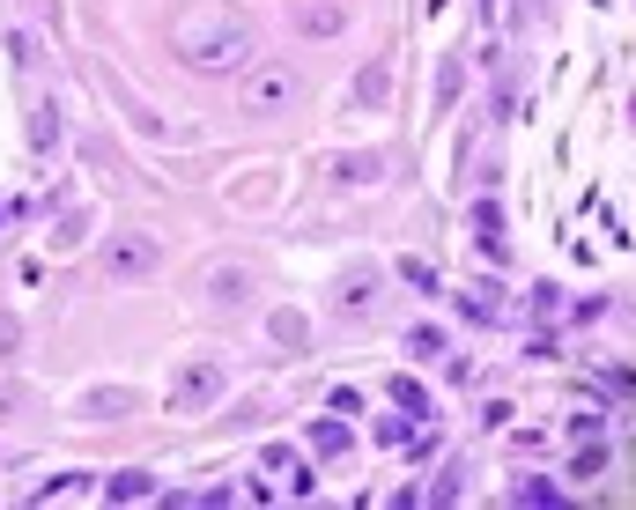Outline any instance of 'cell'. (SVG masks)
Instances as JSON below:
<instances>
[{
    "label": "cell",
    "instance_id": "obj_1",
    "mask_svg": "<svg viewBox=\"0 0 636 510\" xmlns=\"http://www.w3.org/2000/svg\"><path fill=\"white\" fill-rule=\"evenodd\" d=\"M171 52L193 74H237L259 60V37L245 15H222V8H200V15H178L171 23Z\"/></svg>",
    "mask_w": 636,
    "mask_h": 510
},
{
    "label": "cell",
    "instance_id": "obj_2",
    "mask_svg": "<svg viewBox=\"0 0 636 510\" xmlns=\"http://www.w3.org/2000/svg\"><path fill=\"white\" fill-rule=\"evenodd\" d=\"M237 111L245 119H296L304 111V74L289 60H252L245 82H237Z\"/></svg>",
    "mask_w": 636,
    "mask_h": 510
},
{
    "label": "cell",
    "instance_id": "obj_3",
    "mask_svg": "<svg viewBox=\"0 0 636 510\" xmlns=\"http://www.w3.org/2000/svg\"><path fill=\"white\" fill-rule=\"evenodd\" d=\"M378 304H385V267L378 259H355V267L333 274V311L341 318H378Z\"/></svg>",
    "mask_w": 636,
    "mask_h": 510
},
{
    "label": "cell",
    "instance_id": "obj_4",
    "mask_svg": "<svg viewBox=\"0 0 636 510\" xmlns=\"http://www.w3.org/2000/svg\"><path fill=\"white\" fill-rule=\"evenodd\" d=\"M104 267H111V281H148V274L163 267V244H156V237H141V230H126V237H111Z\"/></svg>",
    "mask_w": 636,
    "mask_h": 510
},
{
    "label": "cell",
    "instance_id": "obj_5",
    "mask_svg": "<svg viewBox=\"0 0 636 510\" xmlns=\"http://www.w3.org/2000/svg\"><path fill=\"white\" fill-rule=\"evenodd\" d=\"M385 156H378V148H341V156H318V178H326V185H378L385 178Z\"/></svg>",
    "mask_w": 636,
    "mask_h": 510
},
{
    "label": "cell",
    "instance_id": "obj_6",
    "mask_svg": "<svg viewBox=\"0 0 636 510\" xmlns=\"http://www.w3.org/2000/svg\"><path fill=\"white\" fill-rule=\"evenodd\" d=\"M215 392H222V363H215V355H200V363H185V370H178V385H171V414L208 407Z\"/></svg>",
    "mask_w": 636,
    "mask_h": 510
},
{
    "label": "cell",
    "instance_id": "obj_7",
    "mask_svg": "<svg viewBox=\"0 0 636 510\" xmlns=\"http://www.w3.org/2000/svg\"><path fill=\"white\" fill-rule=\"evenodd\" d=\"M200 296H215V304H245L259 296V274L245 259H215V267H200Z\"/></svg>",
    "mask_w": 636,
    "mask_h": 510
},
{
    "label": "cell",
    "instance_id": "obj_8",
    "mask_svg": "<svg viewBox=\"0 0 636 510\" xmlns=\"http://www.w3.org/2000/svg\"><path fill=\"white\" fill-rule=\"evenodd\" d=\"M134 407H141L134 385H82V400H74V414H82V422H126Z\"/></svg>",
    "mask_w": 636,
    "mask_h": 510
},
{
    "label": "cell",
    "instance_id": "obj_9",
    "mask_svg": "<svg viewBox=\"0 0 636 510\" xmlns=\"http://www.w3.org/2000/svg\"><path fill=\"white\" fill-rule=\"evenodd\" d=\"M259 466H267V474H289V496H311V488H318V474H304V466H296V451H282V444L259 451Z\"/></svg>",
    "mask_w": 636,
    "mask_h": 510
},
{
    "label": "cell",
    "instance_id": "obj_10",
    "mask_svg": "<svg viewBox=\"0 0 636 510\" xmlns=\"http://www.w3.org/2000/svg\"><path fill=\"white\" fill-rule=\"evenodd\" d=\"M104 496H111V503H156V481H148L141 466H126V474L104 481Z\"/></svg>",
    "mask_w": 636,
    "mask_h": 510
},
{
    "label": "cell",
    "instance_id": "obj_11",
    "mask_svg": "<svg viewBox=\"0 0 636 510\" xmlns=\"http://www.w3.org/2000/svg\"><path fill=\"white\" fill-rule=\"evenodd\" d=\"M459 311H466V318H481V326H496V318L511 311V304H503V289H489V281H481V289H466V296H459Z\"/></svg>",
    "mask_w": 636,
    "mask_h": 510
},
{
    "label": "cell",
    "instance_id": "obj_12",
    "mask_svg": "<svg viewBox=\"0 0 636 510\" xmlns=\"http://www.w3.org/2000/svg\"><path fill=\"white\" fill-rule=\"evenodd\" d=\"M52 141H60V111H52V104H30V148L45 156Z\"/></svg>",
    "mask_w": 636,
    "mask_h": 510
},
{
    "label": "cell",
    "instance_id": "obj_13",
    "mask_svg": "<svg viewBox=\"0 0 636 510\" xmlns=\"http://www.w3.org/2000/svg\"><path fill=\"white\" fill-rule=\"evenodd\" d=\"M296 30H311V37H333V30H341V8H326V0L311 8V0H304V8H296Z\"/></svg>",
    "mask_w": 636,
    "mask_h": 510
},
{
    "label": "cell",
    "instance_id": "obj_14",
    "mask_svg": "<svg viewBox=\"0 0 636 510\" xmlns=\"http://www.w3.org/2000/svg\"><path fill=\"white\" fill-rule=\"evenodd\" d=\"M407 355H422V363H437V355H452V340H444L437 326H415V333H407Z\"/></svg>",
    "mask_w": 636,
    "mask_h": 510
},
{
    "label": "cell",
    "instance_id": "obj_15",
    "mask_svg": "<svg viewBox=\"0 0 636 510\" xmlns=\"http://www.w3.org/2000/svg\"><path fill=\"white\" fill-rule=\"evenodd\" d=\"M311 451H318V459H341V451H348V429L341 422H311Z\"/></svg>",
    "mask_w": 636,
    "mask_h": 510
},
{
    "label": "cell",
    "instance_id": "obj_16",
    "mask_svg": "<svg viewBox=\"0 0 636 510\" xmlns=\"http://www.w3.org/2000/svg\"><path fill=\"white\" fill-rule=\"evenodd\" d=\"M392 97V67H363V82H355V104H385Z\"/></svg>",
    "mask_w": 636,
    "mask_h": 510
},
{
    "label": "cell",
    "instance_id": "obj_17",
    "mask_svg": "<svg viewBox=\"0 0 636 510\" xmlns=\"http://www.w3.org/2000/svg\"><path fill=\"white\" fill-rule=\"evenodd\" d=\"M82 237H89V215H60V230H52V244H60V252H74Z\"/></svg>",
    "mask_w": 636,
    "mask_h": 510
},
{
    "label": "cell",
    "instance_id": "obj_18",
    "mask_svg": "<svg viewBox=\"0 0 636 510\" xmlns=\"http://www.w3.org/2000/svg\"><path fill=\"white\" fill-rule=\"evenodd\" d=\"M511 496H518V503H563V488H555V481H518Z\"/></svg>",
    "mask_w": 636,
    "mask_h": 510
},
{
    "label": "cell",
    "instance_id": "obj_19",
    "mask_svg": "<svg viewBox=\"0 0 636 510\" xmlns=\"http://www.w3.org/2000/svg\"><path fill=\"white\" fill-rule=\"evenodd\" d=\"M400 281H407V289H422V296H437V274H429L422 259H400Z\"/></svg>",
    "mask_w": 636,
    "mask_h": 510
},
{
    "label": "cell",
    "instance_id": "obj_20",
    "mask_svg": "<svg viewBox=\"0 0 636 510\" xmlns=\"http://www.w3.org/2000/svg\"><path fill=\"white\" fill-rule=\"evenodd\" d=\"M8 355H23V326H15V311H0V363Z\"/></svg>",
    "mask_w": 636,
    "mask_h": 510
},
{
    "label": "cell",
    "instance_id": "obj_21",
    "mask_svg": "<svg viewBox=\"0 0 636 510\" xmlns=\"http://www.w3.org/2000/svg\"><path fill=\"white\" fill-rule=\"evenodd\" d=\"M392 400H400L407 414H422L429 400H422V385H415V377H392Z\"/></svg>",
    "mask_w": 636,
    "mask_h": 510
},
{
    "label": "cell",
    "instance_id": "obj_22",
    "mask_svg": "<svg viewBox=\"0 0 636 510\" xmlns=\"http://www.w3.org/2000/svg\"><path fill=\"white\" fill-rule=\"evenodd\" d=\"M82 488H89V474H67V481H45L37 496H45V503H60V496H82Z\"/></svg>",
    "mask_w": 636,
    "mask_h": 510
},
{
    "label": "cell",
    "instance_id": "obj_23",
    "mask_svg": "<svg viewBox=\"0 0 636 510\" xmlns=\"http://www.w3.org/2000/svg\"><path fill=\"white\" fill-rule=\"evenodd\" d=\"M533 311L555 318V311H563V289H555V281H540V289H533Z\"/></svg>",
    "mask_w": 636,
    "mask_h": 510
},
{
    "label": "cell",
    "instance_id": "obj_24",
    "mask_svg": "<svg viewBox=\"0 0 636 510\" xmlns=\"http://www.w3.org/2000/svg\"><path fill=\"white\" fill-rule=\"evenodd\" d=\"M370 437H378V444H400V437H407V422H400V414H378V429H370Z\"/></svg>",
    "mask_w": 636,
    "mask_h": 510
},
{
    "label": "cell",
    "instance_id": "obj_25",
    "mask_svg": "<svg viewBox=\"0 0 636 510\" xmlns=\"http://www.w3.org/2000/svg\"><path fill=\"white\" fill-rule=\"evenodd\" d=\"M8 52H15V67H37V37L15 30V37H8Z\"/></svg>",
    "mask_w": 636,
    "mask_h": 510
},
{
    "label": "cell",
    "instance_id": "obj_26",
    "mask_svg": "<svg viewBox=\"0 0 636 510\" xmlns=\"http://www.w3.org/2000/svg\"><path fill=\"white\" fill-rule=\"evenodd\" d=\"M15 407H23V385H15V377H0V422H8Z\"/></svg>",
    "mask_w": 636,
    "mask_h": 510
},
{
    "label": "cell",
    "instance_id": "obj_27",
    "mask_svg": "<svg viewBox=\"0 0 636 510\" xmlns=\"http://www.w3.org/2000/svg\"><path fill=\"white\" fill-rule=\"evenodd\" d=\"M0 222H8V207H0Z\"/></svg>",
    "mask_w": 636,
    "mask_h": 510
}]
</instances>
